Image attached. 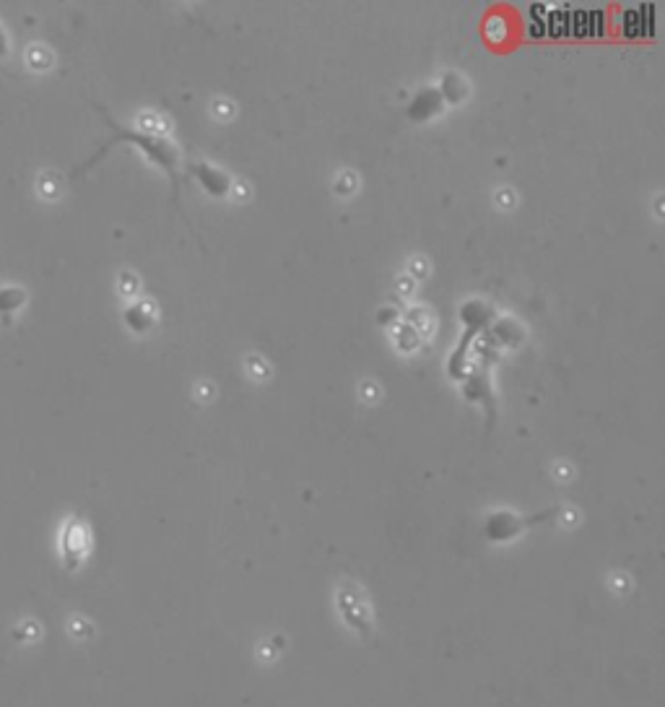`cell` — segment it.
Instances as JSON below:
<instances>
[{
    "mask_svg": "<svg viewBox=\"0 0 665 707\" xmlns=\"http://www.w3.org/2000/svg\"><path fill=\"white\" fill-rule=\"evenodd\" d=\"M97 110L102 112L104 115V120H107V125L112 128V138L107 143H104L102 149L97 151V154L91 156L89 162L84 164L81 169H89V167H94V164L102 159L107 151L115 146V143H133V146H138V149L143 151V154L149 156L151 162H156L159 167L164 169L169 175V180H172V190H175V201H177V195H180V149H177V143L172 141V138H167V136H159V133H151V130H143V128H123L120 123H115L107 112H104V107H99L97 104ZM78 169V172H81Z\"/></svg>",
    "mask_w": 665,
    "mask_h": 707,
    "instance_id": "1",
    "label": "cell"
},
{
    "mask_svg": "<svg viewBox=\"0 0 665 707\" xmlns=\"http://www.w3.org/2000/svg\"><path fill=\"white\" fill-rule=\"evenodd\" d=\"M556 513H559V507H549V510L536 515H517L512 510H494V513L486 515L484 536L491 544H507V541L517 539V536H523L530 526L551 520Z\"/></svg>",
    "mask_w": 665,
    "mask_h": 707,
    "instance_id": "2",
    "label": "cell"
},
{
    "mask_svg": "<svg viewBox=\"0 0 665 707\" xmlns=\"http://www.w3.org/2000/svg\"><path fill=\"white\" fill-rule=\"evenodd\" d=\"M336 606L341 619L346 622L351 632H356L359 637H369L375 624H372V609H369L367 598H364L362 588L354 583H341L336 591Z\"/></svg>",
    "mask_w": 665,
    "mask_h": 707,
    "instance_id": "3",
    "label": "cell"
},
{
    "mask_svg": "<svg viewBox=\"0 0 665 707\" xmlns=\"http://www.w3.org/2000/svg\"><path fill=\"white\" fill-rule=\"evenodd\" d=\"M91 549V533L89 526H86L81 518H68L60 528L58 536V552L63 565L68 570H76V567L84 565V559L89 557Z\"/></svg>",
    "mask_w": 665,
    "mask_h": 707,
    "instance_id": "4",
    "label": "cell"
},
{
    "mask_svg": "<svg viewBox=\"0 0 665 707\" xmlns=\"http://www.w3.org/2000/svg\"><path fill=\"white\" fill-rule=\"evenodd\" d=\"M190 172H193V175L201 180V185L206 188V193L216 195V198H221V195H226L229 190H232V177L226 175L224 169L214 167V164L193 162L190 164Z\"/></svg>",
    "mask_w": 665,
    "mask_h": 707,
    "instance_id": "5",
    "label": "cell"
},
{
    "mask_svg": "<svg viewBox=\"0 0 665 707\" xmlns=\"http://www.w3.org/2000/svg\"><path fill=\"white\" fill-rule=\"evenodd\" d=\"M442 110H445V99H442L440 89L427 86V89H421L419 94L411 99V104H408V117H411V120H429V117L440 115Z\"/></svg>",
    "mask_w": 665,
    "mask_h": 707,
    "instance_id": "6",
    "label": "cell"
},
{
    "mask_svg": "<svg viewBox=\"0 0 665 707\" xmlns=\"http://www.w3.org/2000/svg\"><path fill=\"white\" fill-rule=\"evenodd\" d=\"M125 323L133 333H146L154 325V310L149 302H133L125 307Z\"/></svg>",
    "mask_w": 665,
    "mask_h": 707,
    "instance_id": "7",
    "label": "cell"
},
{
    "mask_svg": "<svg viewBox=\"0 0 665 707\" xmlns=\"http://www.w3.org/2000/svg\"><path fill=\"white\" fill-rule=\"evenodd\" d=\"M460 318H463V323L468 325L471 331H481V328H486V323L491 320V310L481 302V299H471V302H465L463 305Z\"/></svg>",
    "mask_w": 665,
    "mask_h": 707,
    "instance_id": "8",
    "label": "cell"
},
{
    "mask_svg": "<svg viewBox=\"0 0 665 707\" xmlns=\"http://www.w3.org/2000/svg\"><path fill=\"white\" fill-rule=\"evenodd\" d=\"M26 292L21 286H0V315L13 318L16 312L24 310Z\"/></svg>",
    "mask_w": 665,
    "mask_h": 707,
    "instance_id": "9",
    "label": "cell"
},
{
    "mask_svg": "<svg viewBox=\"0 0 665 707\" xmlns=\"http://www.w3.org/2000/svg\"><path fill=\"white\" fill-rule=\"evenodd\" d=\"M465 91H468V86H465V81H463V76H460V73L447 71L445 76H442L440 94H442V99H445V102H452V104L463 102Z\"/></svg>",
    "mask_w": 665,
    "mask_h": 707,
    "instance_id": "10",
    "label": "cell"
},
{
    "mask_svg": "<svg viewBox=\"0 0 665 707\" xmlns=\"http://www.w3.org/2000/svg\"><path fill=\"white\" fill-rule=\"evenodd\" d=\"M465 396L473 398V401H489L491 390H489V380L484 375H473L465 385Z\"/></svg>",
    "mask_w": 665,
    "mask_h": 707,
    "instance_id": "11",
    "label": "cell"
},
{
    "mask_svg": "<svg viewBox=\"0 0 665 707\" xmlns=\"http://www.w3.org/2000/svg\"><path fill=\"white\" fill-rule=\"evenodd\" d=\"M8 50H11V34H8L6 24L0 21V58H6Z\"/></svg>",
    "mask_w": 665,
    "mask_h": 707,
    "instance_id": "12",
    "label": "cell"
}]
</instances>
